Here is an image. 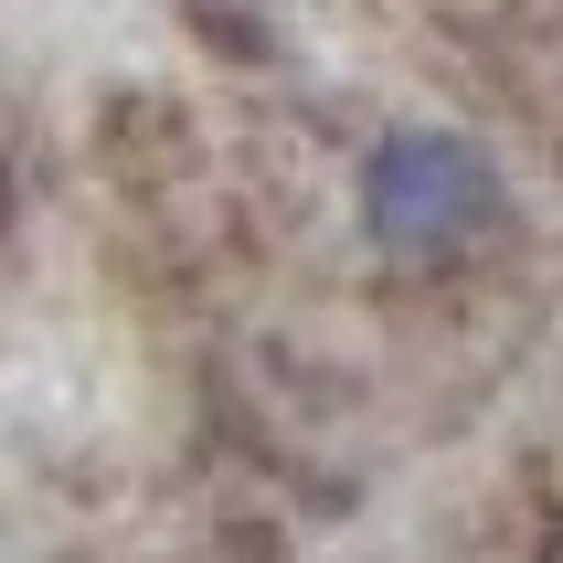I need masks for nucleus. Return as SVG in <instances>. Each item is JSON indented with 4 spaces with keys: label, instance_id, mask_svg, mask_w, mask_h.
<instances>
[{
    "label": "nucleus",
    "instance_id": "1",
    "mask_svg": "<svg viewBox=\"0 0 563 563\" xmlns=\"http://www.w3.org/2000/svg\"><path fill=\"white\" fill-rule=\"evenodd\" d=\"M500 213H510L500 159L457 128H394L362 159V234L394 266H457L468 245L500 234Z\"/></svg>",
    "mask_w": 563,
    "mask_h": 563
}]
</instances>
